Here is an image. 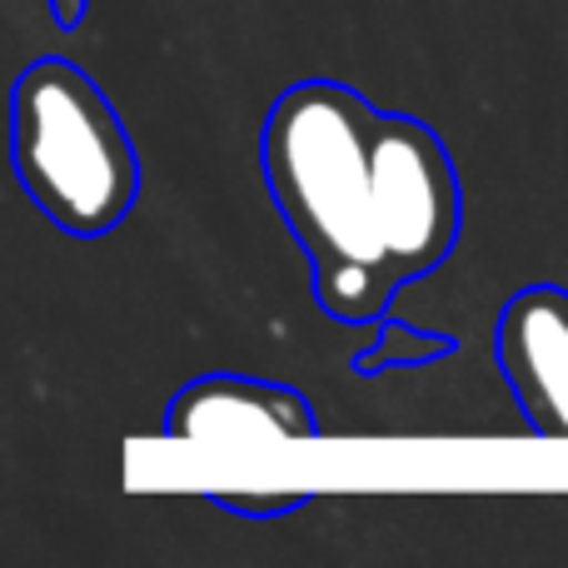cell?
<instances>
[{
    "label": "cell",
    "mask_w": 568,
    "mask_h": 568,
    "mask_svg": "<svg viewBox=\"0 0 568 568\" xmlns=\"http://www.w3.org/2000/svg\"><path fill=\"white\" fill-rule=\"evenodd\" d=\"M260 165L304 250L314 304L339 324H379L399 284L439 270L459 245L464 190L449 145L354 85L300 80L280 90Z\"/></svg>",
    "instance_id": "obj_1"
},
{
    "label": "cell",
    "mask_w": 568,
    "mask_h": 568,
    "mask_svg": "<svg viewBox=\"0 0 568 568\" xmlns=\"http://www.w3.org/2000/svg\"><path fill=\"white\" fill-rule=\"evenodd\" d=\"M20 190L55 230L110 235L140 200V155L105 90L70 60H36L10 90Z\"/></svg>",
    "instance_id": "obj_2"
},
{
    "label": "cell",
    "mask_w": 568,
    "mask_h": 568,
    "mask_svg": "<svg viewBox=\"0 0 568 568\" xmlns=\"http://www.w3.org/2000/svg\"><path fill=\"white\" fill-rule=\"evenodd\" d=\"M494 354L539 439L568 444V290L529 284L499 310Z\"/></svg>",
    "instance_id": "obj_3"
},
{
    "label": "cell",
    "mask_w": 568,
    "mask_h": 568,
    "mask_svg": "<svg viewBox=\"0 0 568 568\" xmlns=\"http://www.w3.org/2000/svg\"><path fill=\"white\" fill-rule=\"evenodd\" d=\"M165 434L180 444H250V439H314L310 399L290 384L250 374H205L170 399Z\"/></svg>",
    "instance_id": "obj_4"
},
{
    "label": "cell",
    "mask_w": 568,
    "mask_h": 568,
    "mask_svg": "<svg viewBox=\"0 0 568 568\" xmlns=\"http://www.w3.org/2000/svg\"><path fill=\"white\" fill-rule=\"evenodd\" d=\"M449 354H459L454 334H424V329H414V324L379 320L374 324V344L354 354L349 369L374 379V374H384V369H424V364H439V359H449Z\"/></svg>",
    "instance_id": "obj_5"
},
{
    "label": "cell",
    "mask_w": 568,
    "mask_h": 568,
    "mask_svg": "<svg viewBox=\"0 0 568 568\" xmlns=\"http://www.w3.org/2000/svg\"><path fill=\"white\" fill-rule=\"evenodd\" d=\"M210 504H220L225 514H240V519H284V514L304 509L310 494L304 489H240V494L215 489Z\"/></svg>",
    "instance_id": "obj_6"
},
{
    "label": "cell",
    "mask_w": 568,
    "mask_h": 568,
    "mask_svg": "<svg viewBox=\"0 0 568 568\" xmlns=\"http://www.w3.org/2000/svg\"><path fill=\"white\" fill-rule=\"evenodd\" d=\"M50 10H55L60 30H80V20L90 16V0H50Z\"/></svg>",
    "instance_id": "obj_7"
}]
</instances>
